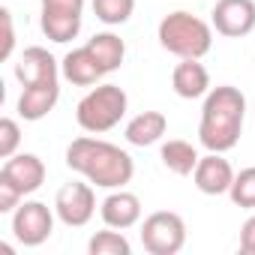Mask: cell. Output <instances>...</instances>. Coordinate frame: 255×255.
<instances>
[{"label": "cell", "instance_id": "cell-1", "mask_svg": "<svg viewBox=\"0 0 255 255\" xmlns=\"http://www.w3.org/2000/svg\"><path fill=\"white\" fill-rule=\"evenodd\" d=\"M66 165L102 189H123L135 174V162L126 150L90 135H81L66 147Z\"/></svg>", "mask_w": 255, "mask_h": 255}, {"label": "cell", "instance_id": "cell-2", "mask_svg": "<svg viewBox=\"0 0 255 255\" xmlns=\"http://www.w3.org/2000/svg\"><path fill=\"white\" fill-rule=\"evenodd\" d=\"M243 117H246V96L237 87L219 84L207 90L201 123H198V141L210 153H225L237 147L240 132H243Z\"/></svg>", "mask_w": 255, "mask_h": 255}, {"label": "cell", "instance_id": "cell-3", "mask_svg": "<svg viewBox=\"0 0 255 255\" xmlns=\"http://www.w3.org/2000/svg\"><path fill=\"white\" fill-rule=\"evenodd\" d=\"M159 45L171 54H177L180 60H201L210 45H213V30L207 21H201L192 12H168L159 21Z\"/></svg>", "mask_w": 255, "mask_h": 255}, {"label": "cell", "instance_id": "cell-4", "mask_svg": "<svg viewBox=\"0 0 255 255\" xmlns=\"http://www.w3.org/2000/svg\"><path fill=\"white\" fill-rule=\"evenodd\" d=\"M126 105H129V99H126L123 87L117 84H96L75 108V120L84 132H108L114 129V126L123 120L126 114Z\"/></svg>", "mask_w": 255, "mask_h": 255}, {"label": "cell", "instance_id": "cell-5", "mask_svg": "<svg viewBox=\"0 0 255 255\" xmlns=\"http://www.w3.org/2000/svg\"><path fill=\"white\" fill-rule=\"evenodd\" d=\"M141 243L150 255H177L186 243V222L174 210H156L141 225Z\"/></svg>", "mask_w": 255, "mask_h": 255}, {"label": "cell", "instance_id": "cell-6", "mask_svg": "<svg viewBox=\"0 0 255 255\" xmlns=\"http://www.w3.org/2000/svg\"><path fill=\"white\" fill-rule=\"evenodd\" d=\"M54 231V213L42 201H24L12 210V234L24 246H42Z\"/></svg>", "mask_w": 255, "mask_h": 255}, {"label": "cell", "instance_id": "cell-7", "mask_svg": "<svg viewBox=\"0 0 255 255\" xmlns=\"http://www.w3.org/2000/svg\"><path fill=\"white\" fill-rule=\"evenodd\" d=\"M54 213L60 216L63 225L69 228H81L93 219L96 213V195L87 183H66L57 189V198H54Z\"/></svg>", "mask_w": 255, "mask_h": 255}, {"label": "cell", "instance_id": "cell-8", "mask_svg": "<svg viewBox=\"0 0 255 255\" xmlns=\"http://www.w3.org/2000/svg\"><path fill=\"white\" fill-rule=\"evenodd\" d=\"M213 27L228 39L249 36L255 30V0H216L213 6Z\"/></svg>", "mask_w": 255, "mask_h": 255}, {"label": "cell", "instance_id": "cell-9", "mask_svg": "<svg viewBox=\"0 0 255 255\" xmlns=\"http://www.w3.org/2000/svg\"><path fill=\"white\" fill-rule=\"evenodd\" d=\"M0 180L12 183L21 195H30L45 183V162L36 153H15L0 168Z\"/></svg>", "mask_w": 255, "mask_h": 255}, {"label": "cell", "instance_id": "cell-10", "mask_svg": "<svg viewBox=\"0 0 255 255\" xmlns=\"http://www.w3.org/2000/svg\"><path fill=\"white\" fill-rule=\"evenodd\" d=\"M15 78L24 84V87H33V84H42V81H57L60 78V63L39 45H30L21 51L18 63H15Z\"/></svg>", "mask_w": 255, "mask_h": 255}, {"label": "cell", "instance_id": "cell-11", "mask_svg": "<svg viewBox=\"0 0 255 255\" xmlns=\"http://www.w3.org/2000/svg\"><path fill=\"white\" fill-rule=\"evenodd\" d=\"M192 180L204 195H225L234 183V168L228 165V159H222V153H207L198 159Z\"/></svg>", "mask_w": 255, "mask_h": 255}, {"label": "cell", "instance_id": "cell-12", "mask_svg": "<svg viewBox=\"0 0 255 255\" xmlns=\"http://www.w3.org/2000/svg\"><path fill=\"white\" fill-rule=\"evenodd\" d=\"M99 213H102V222H105L108 228L126 231V228H132V225L141 219V198H138L135 192L117 189V192H111V195L102 201Z\"/></svg>", "mask_w": 255, "mask_h": 255}, {"label": "cell", "instance_id": "cell-13", "mask_svg": "<svg viewBox=\"0 0 255 255\" xmlns=\"http://www.w3.org/2000/svg\"><path fill=\"white\" fill-rule=\"evenodd\" d=\"M60 75H63L66 81L78 84V87H93L105 72H102L99 60L93 57V51H90L87 45H81V48H72V51L63 57V63H60Z\"/></svg>", "mask_w": 255, "mask_h": 255}, {"label": "cell", "instance_id": "cell-14", "mask_svg": "<svg viewBox=\"0 0 255 255\" xmlns=\"http://www.w3.org/2000/svg\"><path fill=\"white\" fill-rule=\"evenodd\" d=\"M60 99V84L57 81H42V84H33V87H24V93L18 96V114L24 120H42L45 114L54 111Z\"/></svg>", "mask_w": 255, "mask_h": 255}, {"label": "cell", "instance_id": "cell-15", "mask_svg": "<svg viewBox=\"0 0 255 255\" xmlns=\"http://www.w3.org/2000/svg\"><path fill=\"white\" fill-rule=\"evenodd\" d=\"M165 129H168V120H165L162 111H141L126 123L123 135L132 147H150L165 135Z\"/></svg>", "mask_w": 255, "mask_h": 255}, {"label": "cell", "instance_id": "cell-16", "mask_svg": "<svg viewBox=\"0 0 255 255\" xmlns=\"http://www.w3.org/2000/svg\"><path fill=\"white\" fill-rule=\"evenodd\" d=\"M171 87L180 99H198L210 90V75L198 60H180L171 72Z\"/></svg>", "mask_w": 255, "mask_h": 255}, {"label": "cell", "instance_id": "cell-17", "mask_svg": "<svg viewBox=\"0 0 255 255\" xmlns=\"http://www.w3.org/2000/svg\"><path fill=\"white\" fill-rule=\"evenodd\" d=\"M159 159H162V165H165L168 171H174V174L186 177V174H192V171H195V165H198V159H201V156L195 153V147H192L189 141L171 138V141H165V144H162Z\"/></svg>", "mask_w": 255, "mask_h": 255}, {"label": "cell", "instance_id": "cell-18", "mask_svg": "<svg viewBox=\"0 0 255 255\" xmlns=\"http://www.w3.org/2000/svg\"><path fill=\"white\" fill-rule=\"evenodd\" d=\"M87 48L93 51V57L99 60V66H102L105 75L114 72V69H120V63L126 57V45H123V39L117 33H96L87 42Z\"/></svg>", "mask_w": 255, "mask_h": 255}, {"label": "cell", "instance_id": "cell-19", "mask_svg": "<svg viewBox=\"0 0 255 255\" xmlns=\"http://www.w3.org/2000/svg\"><path fill=\"white\" fill-rule=\"evenodd\" d=\"M39 27H42V33L51 42L63 45V42H72L81 33V15H51V12H42Z\"/></svg>", "mask_w": 255, "mask_h": 255}, {"label": "cell", "instance_id": "cell-20", "mask_svg": "<svg viewBox=\"0 0 255 255\" xmlns=\"http://www.w3.org/2000/svg\"><path fill=\"white\" fill-rule=\"evenodd\" d=\"M87 252L90 255H129L132 246H129V240L114 228V231H96L90 237V243H87Z\"/></svg>", "mask_w": 255, "mask_h": 255}, {"label": "cell", "instance_id": "cell-21", "mask_svg": "<svg viewBox=\"0 0 255 255\" xmlns=\"http://www.w3.org/2000/svg\"><path fill=\"white\" fill-rule=\"evenodd\" d=\"M135 9V0H93V12L102 24H123V21H129Z\"/></svg>", "mask_w": 255, "mask_h": 255}, {"label": "cell", "instance_id": "cell-22", "mask_svg": "<svg viewBox=\"0 0 255 255\" xmlns=\"http://www.w3.org/2000/svg\"><path fill=\"white\" fill-rule=\"evenodd\" d=\"M228 195H231V201L237 207L255 210V165L252 168H243L240 174H234V183H231Z\"/></svg>", "mask_w": 255, "mask_h": 255}, {"label": "cell", "instance_id": "cell-23", "mask_svg": "<svg viewBox=\"0 0 255 255\" xmlns=\"http://www.w3.org/2000/svg\"><path fill=\"white\" fill-rule=\"evenodd\" d=\"M18 141H21V129H18V123H15L12 117H3V120H0V159L15 156Z\"/></svg>", "mask_w": 255, "mask_h": 255}, {"label": "cell", "instance_id": "cell-24", "mask_svg": "<svg viewBox=\"0 0 255 255\" xmlns=\"http://www.w3.org/2000/svg\"><path fill=\"white\" fill-rule=\"evenodd\" d=\"M42 12L51 15H81L84 0H42Z\"/></svg>", "mask_w": 255, "mask_h": 255}, {"label": "cell", "instance_id": "cell-25", "mask_svg": "<svg viewBox=\"0 0 255 255\" xmlns=\"http://www.w3.org/2000/svg\"><path fill=\"white\" fill-rule=\"evenodd\" d=\"M0 21H3V48H0V60H9L15 48V30H12V12L0 9Z\"/></svg>", "mask_w": 255, "mask_h": 255}, {"label": "cell", "instance_id": "cell-26", "mask_svg": "<svg viewBox=\"0 0 255 255\" xmlns=\"http://www.w3.org/2000/svg\"><path fill=\"white\" fill-rule=\"evenodd\" d=\"M24 195L12 186V183H6V180H0V213H12L15 207H18V201H21Z\"/></svg>", "mask_w": 255, "mask_h": 255}, {"label": "cell", "instance_id": "cell-27", "mask_svg": "<svg viewBox=\"0 0 255 255\" xmlns=\"http://www.w3.org/2000/svg\"><path fill=\"white\" fill-rule=\"evenodd\" d=\"M240 252L255 255V216H249L240 228Z\"/></svg>", "mask_w": 255, "mask_h": 255}]
</instances>
